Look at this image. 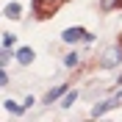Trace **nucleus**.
Segmentation results:
<instances>
[{"label":"nucleus","mask_w":122,"mask_h":122,"mask_svg":"<svg viewBox=\"0 0 122 122\" xmlns=\"http://www.w3.org/2000/svg\"><path fill=\"white\" fill-rule=\"evenodd\" d=\"M64 92H67V86H56V89H50V92H47V97H45V103H53V100H58Z\"/></svg>","instance_id":"nucleus-6"},{"label":"nucleus","mask_w":122,"mask_h":122,"mask_svg":"<svg viewBox=\"0 0 122 122\" xmlns=\"http://www.w3.org/2000/svg\"><path fill=\"white\" fill-rule=\"evenodd\" d=\"M6 111H11V114H22L25 108L20 106V103H14V100H8V103H6Z\"/></svg>","instance_id":"nucleus-7"},{"label":"nucleus","mask_w":122,"mask_h":122,"mask_svg":"<svg viewBox=\"0 0 122 122\" xmlns=\"http://www.w3.org/2000/svg\"><path fill=\"white\" fill-rule=\"evenodd\" d=\"M3 45H6V47H14L17 45V36H14V33H6V36H3Z\"/></svg>","instance_id":"nucleus-11"},{"label":"nucleus","mask_w":122,"mask_h":122,"mask_svg":"<svg viewBox=\"0 0 122 122\" xmlns=\"http://www.w3.org/2000/svg\"><path fill=\"white\" fill-rule=\"evenodd\" d=\"M64 0H33V11H36L39 17H50L56 14V8L61 6Z\"/></svg>","instance_id":"nucleus-1"},{"label":"nucleus","mask_w":122,"mask_h":122,"mask_svg":"<svg viewBox=\"0 0 122 122\" xmlns=\"http://www.w3.org/2000/svg\"><path fill=\"white\" fill-rule=\"evenodd\" d=\"M119 61H122V50H119V47H108L106 56H103V61H100V67L111 69V67H117Z\"/></svg>","instance_id":"nucleus-2"},{"label":"nucleus","mask_w":122,"mask_h":122,"mask_svg":"<svg viewBox=\"0 0 122 122\" xmlns=\"http://www.w3.org/2000/svg\"><path fill=\"white\" fill-rule=\"evenodd\" d=\"M86 36H89V33H86L83 28H67L64 33H61V39H64V42H69V45H75V42H81V39L86 42Z\"/></svg>","instance_id":"nucleus-3"},{"label":"nucleus","mask_w":122,"mask_h":122,"mask_svg":"<svg viewBox=\"0 0 122 122\" xmlns=\"http://www.w3.org/2000/svg\"><path fill=\"white\" fill-rule=\"evenodd\" d=\"M6 83V72H3V69H0V86Z\"/></svg>","instance_id":"nucleus-12"},{"label":"nucleus","mask_w":122,"mask_h":122,"mask_svg":"<svg viewBox=\"0 0 122 122\" xmlns=\"http://www.w3.org/2000/svg\"><path fill=\"white\" fill-rule=\"evenodd\" d=\"M17 61H20V64H25V67H28L30 61L36 58V56H33V50H30V47H20V50H17V56H14Z\"/></svg>","instance_id":"nucleus-4"},{"label":"nucleus","mask_w":122,"mask_h":122,"mask_svg":"<svg viewBox=\"0 0 122 122\" xmlns=\"http://www.w3.org/2000/svg\"><path fill=\"white\" fill-rule=\"evenodd\" d=\"M78 64V53H67L64 56V67H75Z\"/></svg>","instance_id":"nucleus-10"},{"label":"nucleus","mask_w":122,"mask_h":122,"mask_svg":"<svg viewBox=\"0 0 122 122\" xmlns=\"http://www.w3.org/2000/svg\"><path fill=\"white\" fill-rule=\"evenodd\" d=\"M20 11H22V6H20V3H8L3 14H6L8 20H20Z\"/></svg>","instance_id":"nucleus-5"},{"label":"nucleus","mask_w":122,"mask_h":122,"mask_svg":"<svg viewBox=\"0 0 122 122\" xmlns=\"http://www.w3.org/2000/svg\"><path fill=\"white\" fill-rule=\"evenodd\" d=\"M75 100H78V92H67V97H64V103H61V106H64V108H69Z\"/></svg>","instance_id":"nucleus-9"},{"label":"nucleus","mask_w":122,"mask_h":122,"mask_svg":"<svg viewBox=\"0 0 122 122\" xmlns=\"http://www.w3.org/2000/svg\"><path fill=\"white\" fill-rule=\"evenodd\" d=\"M8 50H11V47H6V45L0 47V67H6V64H8V58H11V53H8Z\"/></svg>","instance_id":"nucleus-8"}]
</instances>
